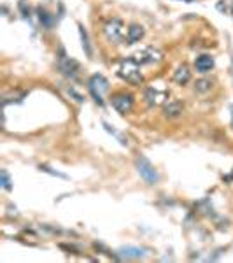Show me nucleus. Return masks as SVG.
I'll return each instance as SVG.
<instances>
[{
	"mask_svg": "<svg viewBox=\"0 0 233 263\" xmlns=\"http://www.w3.org/2000/svg\"><path fill=\"white\" fill-rule=\"evenodd\" d=\"M121 79L128 81L130 84L133 86H139V84L144 83V75L140 72V65L133 58H128V60H123L119 65V71H117Z\"/></svg>",
	"mask_w": 233,
	"mask_h": 263,
	"instance_id": "1",
	"label": "nucleus"
},
{
	"mask_svg": "<svg viewBox=\"0 0 233 263\" xmlns=\"http://www.w3.org/2000/svg\"><path fill=\"white\" fill-rule=\"evenodd\" d=\"M88 88H90V93L95 98L96 104H104V93L109 90V83L102 74H93L88 81Z\"/></svg>",
	"mask_w": 233,
	"mask_h": 263,
	"instance_id": "2",
	"label": "nucleus"
},
{
	"mask_svg": "<svg viewBox=\"0 0 233 263\" xmlns=\"http://www.w3.org/2000/svg\"><path fill=\"white\" fill-rule=\"evenodd\" d=\"M104 35L111 44H119L125 39V25L121 20H109L104 26Z\"/></svg>",
	"mask_w": 233,
	"mask_h": 263,
	"instance_id": "3",
	"label": "nucleus"
},
{
	"mask_svg": "<svg viewBox=\"0 0 233 263\" xmlns=\"http://www.w3.org/2000/svg\"><path fill=\"white\" fill-rule=\"evenodd\" d=\"M137 170H139V174H140V177L146 181L147 184L158 183V179H160L158 172H156V168H154L153 163H151L147 158H144V156L137 158Z\"/></svg>",
	"mask_w": 233,
	"mask_h": 263,
	"instance_id": "4",
	"label": "nucleus"
},
{
	"mask_svg": "<svg viewBox=\"0 0 233 263\" xmlns=\"http://www.w3.org/2000/svg\"><path fill=\"white\" fill-rule=\"evenodd\" d=\"M146 102L149 107H158L168 102V92L165 88L160 86H149L146 90Z\"/></svg>",
	"mask_w": 233,
	"mask_h": 263,
	"instance_id": "5",
	"label": "nucleus"
},
{
	"mask_svg": "<svg viewBox=\"0 0 233 263\" xmlns=\"http://www.w3.org/2000/svg\"><path fill=\"white\" fill-rule=\"evenodd\" d=\"M163 58V54L154 48H146V49L137 51L133 54V60L139 63V65H149V63H158Z\"/></svg>",
	"mask_w": 233,
	"mask_h": 263,
	"instance_id": "6",
	"label": "nucleus"
},
{
	"mask_svg": "<svg viewBox=\"0 0 233 263\" xmlns=\"http://www.w3.org/2000/svg\"><path fill=\"white\" fill-rule=\"evenodd\" d=\"M111 104H113V107L116 109L117 113L126 114V113H130L133 107V96L130 95V93H116V95L111 98Z\"/></svg>",
	"mask_w": 233,
	"mask_h": 263,
	"instance_id": "7",
	"label": "nucleus"
},
{
	"mask_svg": "<svg viewBox=\"0 0 233 263\" xmlns=\"http://www.w3.org/2000/svg\"><path fill=\"white\" fill-rule=\"evenodd\" d=\"M60 71L70 77V79H75L77 77V72H79V63L75 60H69V58H62L60 60Z\"/></svg>",
	"mask_w": 233,
	"mask_h": 263,
	"instance_id": "8",
	"label": "nucleus"
},
{
	"mask_svg": "<svg viewBox=\"0 0 233 263\" xmlns=\"http://www.w3.org/2000/svg\"><path fill=\"white\" fill-rule=\"evenodd\" d=\"M195 67H196V72H200V74L210 72L214 69V58L210 54H200L198 58L195 60Z\"/></svg>",
	"mask_w": 233,
	"mask_h": 263,
	"instance_id": "9",
	"label": "nucleus"
},
{
	"mask_svg": "<svg viewBox=\"0 0 233 263\" xmlns=\"http://www.w3.org/2000/svg\"><path fill=\"white\" fill-rule=\"evenodd\" d=\"M144 256V249H140V247H121L119 251H117V258L121 260H137V258H142Z\"/></svg>",
	"mask_w": 233,
	"mask_h": 263,
	"instance_id": "10",
	"label": "nucleus"
},
{
	"mask_svg": "<svg viewBox=\"0 0 233 263\" xmlns=\"http://www.w3.org/2000/svg\"><path fill=\"white\" fill-rule=\"evenodd\" d=\"M144 26L137 25V23H133V25L128 26V34H126V41L128 44H135V42H140V39L144 37Z\"/></svg>",
	"mask_w": 233,
	"mask_h": 263,
	"instance_id": "11",
	"label": "nucleus"
},
{
	"mask_svg": "<svg viewBox=\"0 0 233 263\" xmlns=\"http://www.w3.org/2000/svg\"><path fill=\"white\" fill-rule=\"evenodd\" d=\"M184 111V105L179 100H168L165 104V116L166 118H179Z\"/></svg>",
	"mask_w": 233,
	"mask_h": 263,
	"instance_id": "12",
	"label": "nucleus"
},
{
	"mask_svg": "<svg viewBox=\"0 0 233 263\" xmlns=\"http://www.w3.org/2000/svg\"><path fill=\"white\" fill-rule=\"evenodd\" d=\"M189 79H191V72L187 71L186 65H183V67H179L174 72V81L177 84H186Z\"/></svg>",
	"mask_w": 233,
	"mask_h": 263,
	"instance_id": "13",
	"label": "nucleus"
},
{
	"mask_svg": "<svg viewBox=\"0 0 233 263\" xmlns=\"http://www.w3.org/2000/svg\"><path fill=\"white\" fill-rule=\"evenodd\" d=\"M79 34H81V41H83V48L86 51L88 56H92L93 51H92V44H90V39H88V32L84 30L83 25H79Z\"/></svg>",
	"mask_w": 233,
	"mask_h": 263,
	"instance_id": "14",
	"label": "nucleus"
},
{
	"mask_svg": "<svg viewBox=\"0 0 233 263\" xmlns=\"http://www.w3.org/2000/svg\"><path fill=\"white\" fill-rule=\"evenodd\" d=\"M37 13H39V20H41L42 25L46 26V28H51V26H53V18H51L49 14H47L42 7H39Z\"/></svg>",
	"mask_w": 233,
	"mask_h": 263,
	"instance_id": "15",
	"label": "nucleus"
},
{
	"mask_svg": "<svg viewBox=\"0 0 233 263\" xmlns=\"http://www.w3.org/2000/svg\"><path fill=\"white\" fill-rule=\"evenodd\" d=\"M210 88H212V81H210V79H200L198 83H196L195 90H196V92H200V93H205V92H209Z\"/></svg>",
	"mask_w": 233,
	"mask_h": 263,
	"instance_id": "16",
	"label": "nucleus"
},
{
	"mask_svg": "<svg viewBox=\"0 0 233 263\" xmlns=\"http://www.w3.org/2000/svg\"><path fill=\"white\" fill-rule=\"evenodd\" d=\"M0 177H2V188H4V190H11V188H13V186H11V177H9L7 170L0 172Z\"/></svg>",
	"mask_w": 233,
	"mask_h": 263,
	"instance_id": "17",
	"label": "nucleus"
},
{
	"mask_svg": "<svg viewBox=\"0 0 233 263\" xmlns=\"http://www.w3.org/2000/svg\"><path fill=\"white\" fill-rule=\"evenodd\" d=\"M20 11L23 13V18H30V7H26V0H20Z\"/></svg>",
	"mask_w": 233,
	"mask_h": 263,
	"instance_id": "18",
	"label": "nucleus"
},
{
	"mask_svg": "<svg viewBox=\"0 0 233 263\" xmlns=\"http://www.w3.org/2000/svg\"><path fill=\"white\" fill-rule=\"evenodd\" d=\"M186 2H191V0H186Z\"/></svg>",
	"mask_w": 233,
	"mask_h": 263,
	"instance_id": "19",
	"label": "nucleus"
}]
</instances>
